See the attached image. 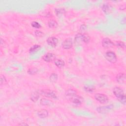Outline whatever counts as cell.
<instances>
[{
  "mask_svg": "<svg viewBox=\"0 0 126 126\" xmlns=\"http://www.w3.org/2000/svg\"><path fill=\"white\" fill-rule=\"evenodd\" d=\"M113 92L116 98L124 104H126V96L124 91L120 88L116 87L113 90Z\"/></svg>",
  "mask_w": 126,
  "mask_h": 126,
  "instance_id": "obj_1",
  "label": "cell"
},
{
  "mask_svg": "<svg viewBox=\"0 0 126 126\" xmlns=\"http://www.w3.org/2000/svg\"><path fill=\"white\" fill-rule=\"evenodd\" d=\"M90 41V38L86 34H78L75 38V42L76 43H79L81 42L88 43Z\"/></svg>",
  "mask_w": 126,
  "mask_h": 126,
  "instance_id": "obj_2",
  "label": "cell"
},
{
  "mask_svg": "<svg viewBox=\"0 0 126 126\" xmlns=\"http://www.w3.org/2000/svg\"><path fill=\"white\" fill-rule=\"evenodd\" d=\"M94 97L95 99L100 103L105 104L108 102V98L107 96L103 94L100 93H97L95 95Z\"/></svg>",
  "mask_w": 126,
  "mask_h": 126,
  "instance_id": "obj_3",
  "label": "cell"
},
{
  "mask_svg": "<svg viewBox=\"0 0 126 126\" xmlns=\"http://www.w3.org/2000/svg\"><path fill=\"white\" fill-rule=\"evenodd\" d=\"M105 59L110 63H115L117 60V56L115 53L112 51H108L105 54Z\"/></svg>",
  "mask_w": 126,
  "mask_h": 126,
  "instance_id": "obj_4",
  "label": "cell"
},
{
  "mask_svg": "<svg viewBox=\"0 0 126 126\" xmlns=\"http://www.w3.org/2000/svg\"><path fill=\"white\" fill-rule=\"evenodd\" d=\"M41 93L42 95H44V96H45L47 98H57L56 95L52 90H42V91H41Z\"/></svg>",
  "mask_w": 126,
  "mask_h": 126,
  "instance_id": "obj_5",
  "label": "cell"
},
{
  "mask_svg": "<svg viewBox=\"0 0 126 126\" xmlns=\"http://www.w3.org/2000/svg\"><path fill=\"white\" fill-rule=\"evenodd\" d=\"M113 106L112 105H109L107 106H103L99 107L97 108V111L100 113H106L112 109Z\"/></svg>",
  "mask_w": 126,
  "mask_h": 126,
  "instance_id": "obj_6",
  "label": "cell"
},
{
  "mask_svg": "<svg viewBox=\"0 0 126 126\" xmlns=\"http://www.w3.org/2000/svg\"><path fill=\"white\" fill-rule=\"evenodd\" d=\"M43 59L46 62H51L56 59L55 55L51 53H47L43 57Z\"/></svg>",
  "mask_w": 126,
  "mask_h": 126,
  "instance_id": "obj_7",
  "label": "cell"
},
{
  "mask_svg": "<svg viewBox=\"0 0 126 126\" xmlns=\"http://www.w3.org/2000/svg\"><path fill=\"white\" fill-rule=\"evenodd\" d=\"M73 42L71 39L69 38L64 41L62 44L63 47L65 49H70L72 47Z\"/></svg>",
  "mask_w": 126,
  "mask_h": 126,
  "instance_id": "obj_8",
  "label": "cell"
},
{
  "mask_svg": "<svg viewBox=\"0 0 126 126\" xmlns=\"http://www.w3.org/2000/svg\"><path fill=\"white\" fill-rule=\"evenodd\" d=\"M102 45L103 47L108 48L113 46V42L108 38H104L102 41Z\"/></svg>",
  "mask_w": 126,
  "mask_h": 126,
  "instance_id": "obj_9",
  "label": "cell"
},
{
  "mask_svg": "<svg viewBox=\"0 0 126 126\" xmlns=\"http://www.w3.org/2000/svg\"><path fill=\"white\" fill-rule=\"evenodd\" d=\"M70 100L76 105H79L83 102V98L77 95L72 97Z\"/></svg>",
  "mask_w": 126,
  "mask_h": 126,
  "instance_id": "obj_10",
  "label": "cell"
},
{
  "mask_svg": "<svg viewBox=\"0 0 126 126\" xmlns=\"http://www.w3.org/2000/svg\"><path fill=\"white\" fill-rule=\"evenodd\" d=\"M47 42L50 46L55 47L58 43V40L55 37H49L47 40Z\"/></svg>",
  "mask_w": 126,
  "mask_h": 126,
  "instance_id": "obj_11",
  "label": "cell"
},
{
  "mask_svg": "<svg viewBox=\"0 0 126 126\" xmlns=\"http://www.w3.org/2000/svg\"><path fill=\"white\" fill-rule=\"evenodd\" d=\"M116 80L119 84H124L126 81L125 74L123 73H120L118 74L116 76Z\"/></svg>",
  "mask_w": 126,
  "mask_h": 126,
  "instance_id": "obj_12",
  "label": "cell"
},
{
  "mask_svg": "<svg viewBox=\"0 0 126 126\" xmlns=\"http://www.w3.org/2000/svg\"><path fill=\"white\" fill-rule=\"evenodd\" d=\"M66 96L69 98L70 99L72 97H73L74 96H75V95H77V92L75 90L72 89H70L68 90L65 93Z\"/></svg>",
  "mask_w": 126,
  "mask_h": 126,
  "instance_id": "obj_13",
  "label": "cell"
},
{
  "mask_svg": "<svg viewBox=\"0 0 126 126\" xmlns=\"http://www.w3.org/2000/svg\"><path fill=\"white\" fill-rule=\"evenodd\" d=\"M41 104L42 105L51 106L53 104V102L49 99L43 98L41 100Z\"/></svg>",
  "mask_w": 126,
  "mask_h": 126,
  "instance_id": "obj_14",
  "label": "cell"
},
{
  "mask_svg": "<svg viewBox=\"0 0 126 126\" xmlns=\"http://www.w3.org/2000/svg\"><path fill=\"white\" fill-rule=\"evenodd\" d=\"M38 116L41 118H45L48 115V112L46 109H41L38 113Z\"/></svg>",
  "mask_w": 126,
  "mask_h": 126,
  "instance_id": "obj_15",
  "label": "cell"
},
{
  "mask_svg": "<svg viewBox=\"0 0 126 126\" xmlns=\"http://www.w3.org/2000/svg\"><path fill=\"white\" fill-rule=\"evenodd\" d=\"M54 63L55 65L59 68H62L65 66V62L61 59H55Z\"/></svg>",
  "mask_w": 126,
  "mask_h": 126,
  "instance_id": "obj_16",
  "label": "cell"
},
{
  "mask_svg": "<svg viewBox=\"0 0 126 126\" xmlns=\"http://www.w3.org/2000/svg\"><path fill=\"white\" fill-rule=\"evenodd\" d=\"M39 97H40V93L38 92V91H36V92H34L32 95H31V99L35 102V101H37L38 100V99H39Z\"/></svg>",
  "mask_w": 126,
  "mask_h": 126,
  "instance_id": "obj_17",
  "label": "cell"
},
{
  "mask_svg": "<svg viewBox=\"0 0 126 126\" xmlns=\"http://www.w3.org/2000/svg\"><path fill=\"white\" fill-rule=\"evenodd\" d=\"M48 26L50 28H55L57 27L58 24L56 21H55L53 19H51L48 21Z\"/></svg>",
  "mask_w": 126,
  "mask_h": 126,
  "instance_id": "obj_18",
  "label": "cell"
},
{
  "mask_svg": "<svg viewBox=\"0 0 126 126\" xmlns=\"http://www.w3.org/2000/svg\"><path fill=\"white\" fill-rule=\"evenodd\" d=\"M40 48H41V46H40L39 45H35L30 48V49L29 50L30 53H35V52L39 50Z\"/></svg>",
  "mask_w": 126,
  "mask_h": 126,
  "instance_id": "obj_19",
  "label": "cell"
},
{
  "mask_svg": "<svg viewBox=\"0 0 126 126\" xmlns=\"http://www.w3.org/2000/svg\"><path fill=\"white\" fill-rule=\"evenodd\" d=\"M84 90L87 92H89V93H92L94 91L95 88L93 86H91V85H86L84 86Z\"/></svg>",
  "mask_w": 126,
  "mask_h": 126,
  "instance_id": "obj_20",
  "label": "cell"
},
{
  "mask_svg": "<svg viewBox=\"0 0 126 126\" xmlns=\"http://www.w3.org/2000/svg\"><path fill=\"white\" fill-rule=\"evenodd\" d=\"M49 79L50 80V81L52 82H56L57 79H58V75L57 74L55 73H52L50 77H49Z\"/></svg>",
  "mask_w": 126,
  "mask_h": 126,
  "instance_id": "obj_21",
  "label": "cell"
},
{
  "mask_svg": "<svg viewBox=\"0 0 126 126\" xmlns=\"http://www.w3.org/2000/svg\"><path fill=\"white\" fill-rule=\"evenodd\" d=\"M102 10L105 14H108V13H110V12L111 11V8H110V7L108 5L105 4V5H103V6L102 7Z\"/></svg>",
  "mask_w": 126,
  "mask_h": 126,
  "instance_id": "obj_22",
  "label": "cell"
},
{
  "mask_svg": "<svg viewBox=\"0 0 126 126\" xmlns=\"http://www.w3.org/2000/svg\"><path fill=\"white\" fill-rule=\"evenodd\" d=\"M38 72V70L37 68H31L28 70V73L30 75H34Z\"/></svg>",
  "mask_w": 126,
  "mask_h": 126,
  "instance_id": "obj_23",
  "label": "cell"
},
{
  "mask_svg": "<svg viewBox=\"0 0 126 126\" xmlns=\"http://www.w3.org/2000/svg\"><path fill=\"white\" fill-rule=\"evenodd\" d=\"M65 10L62 9H56L55 10V13H56L57 15H58L59 16L65 13Z\"/></svg>",
  "mask_w": 126,
  "mask_h": 126,
  "instance_id": "obj_24",
  "label": "cell"
},
{
  "mask_svg": "<svg viewBox=\"0 0 126 126\" xmlns=\"http://www.w3.org/2000/svg\"><path fill=\"white\" fill-rule=\"evenodd\" d=\"M116 45L118 47H119L120 48H123V49L125 48V44L123 42H116Z\"/></svg>",
  "mask_w": 126,
  "mask_h": 126,
  "instance_id": "obj_25",
  "label": "cell"
},
{
  "mask_svg": "<svg viewBox=\"0 0 126 126\" xmlns=\"http://www.w3.org/2000/svg\"><path fill=\"white\" fill-rule=\"evenodd\" d=\"M31 25L33 27L35 28H37V29H39L41 27V25L37 22L36 21H33L32 23H31Z\"/></svg>",
  "mask_w": 126,
  "mask_h": 126,
  "instance_id": "obj_26",
  "label": "cell"
},
{
  "mask_svg": "<svg viewBox=\"0 0 126 126\" xmlns=\"http://www.w3.org/2000/svg\"><path fill=\"white\" fill-rule=\"evenodd\" d=\"M1 78L0 79V80H1V85H2L3 84H4L5 83H6L7 80L4 76H3V75H1V78Z\"/></svg>",
  "mask_w": 126,
  "mask_h": 126,
  "instance_id": "obj_27",
  "label": "cell"
},
{
  "mask_svg": "<svg viewBox=\"0 0 126 126\" xmlns=\"http://www.w3.org/2000/svg\"><path fill=\"white\" fill-rule=\"evenodd\" d=\"M35 34L37 36H38V37H41L42 36V35H43V33L41 32V31H35Z\"/></svg>",
  "mask_w": 126,
  "mask_h": 126,
  "instance_id": "obj_28",
  "label": "cell"
},
{
  "mask_svg": "<svg viewBox=\"0 0 126 126\" xmlns=\"http://www.w3.org/2000/svg\"><path fill=\"white\" fill-rule=\"evenodd\" d=\"M19 125H28L27 124H19Z\"/></svg>",
  "mask_w": 126,
  "mask_h": 126,
  "instance_id": "obj_29",
  "label": "cell"
}]
</instances>
